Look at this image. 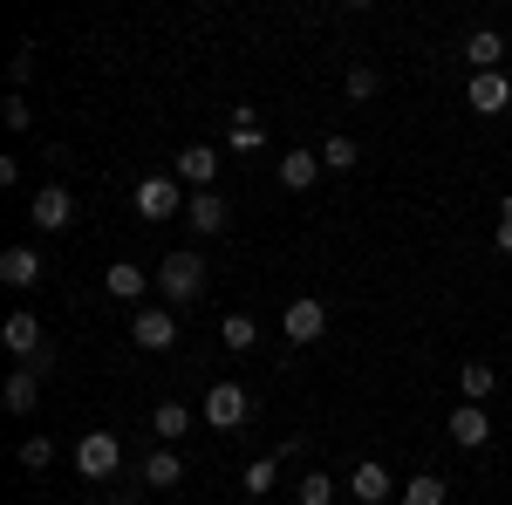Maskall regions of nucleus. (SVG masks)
I'll list each match as a JSON object with an SVG mask.
<instances>
[{"label": "nucleus", "instance_id": "5", "mask_svg": "<svg viewBox=\"0 0 512 505\" xmlns=\"http://www.w3.org/2000/svg\"><path fill=\"white\" fill-rule=\"evenodd\" d=\"M0 342L21 355L28 369H35V362H48V349H41V314H28V308H14L7 321H0Z\"/></svg>", "mask_w": 512, "mask_h": 505}, {"label": "nucleus", "instance_id": "2", "mask_svg": "<svg viewBox=\"0 0 512 505\" xmlns=\"http://www.w3.org/2000/svg\"><path fill=\"white\" fill-rule=\"evenodd\" d=\"M117 465H123V437H110V430H89V437H76V471L82 478H117Z\"/></svg>", "mask_w": 512, "mask_h": 505}, {"label": "nucleus", "instance_id": "3", "mask_svg": "<svg viewBox=\"0 0 512 505\" xmlns=\"http://www.w3.org/2000/svg\"><path fill=\"white\" fill-rule=\"evenodd\" d=\"M253 417V389L246 383H212L205 389V424L212 430H239Z\"/></svg>", "mask_w": 512, "mask_h": 505}, {"label": "nucleus", "instance_id": "7", "mask_svg": "<svg viewBox=\"0 0 512 505\" xmlns=\"http://www.w3.org/2000/svg\"><path fill=\"white\" fill-rule=\"evenodd\" d=\"M185 205H192V198H185L178 178H144V185H137V212H144V219H178Z\"/></svg>", "mask_w": 512, "mask_h": 505}, {"label": "nucleus", "instance_id": "31", "mask_svg": "<svg viewBox=\"0 0 512 505\" xmlns=\"http://www.w3.org/2000/svg\"><path fill=\"white\" fill-rule=\"evenodd\" d=\"M492 239H499V253H512V192L499 198V233H492Z\"/></svg>", "mask_w": 512, "mask_h": 505}, {"label": "nucleus", "instance_id": "6", "mask_svg": "<svg viewBox=\"0 0 512 505\" xmlns=\"http://www.w3.org/2000/svg\"><path fill=\"white\" fill-rule=\"evenodd\" d=\"M171 178L192 185V192H212V178H219V151H212V144H185V151L171 157Z\"/></svg>", "mask_w": 512, "mask_h": 505}, {"label": "nucleus", "instance_id": "22", "mask_svg": "<svg viewBox=\"0 0 512 505\" xmlns=\"http://www.w3.org/2000/svg\"><path fill=\"white\" fill-rule=\"evenodd\" d=\"M355 164H362V144L355 137H328L321 144V171H355Z\"/></svg>", "mask_w": 512, "mask_h": 505}, {"label": "nucleus", "instance_id": "16", "mask_svg": "<svg viewBox=\"0 0 512 505\" xmlns=\"http://www.w3.org/2000/svg\"><path fill=\"white\" fill-rule=\"evenodd\" d=\"M465 55H472V76H492V69L506 62V35H499V28H472Z\"/></svg>", "mask_w": 512, "mask_h": 505}, {"label": "nucleus", "instance_id": "19", "mask_svg": "<svg viewBox=\"0 0 512 505\" xmlns=\"http://www.w3.org/2000/svg\"><path fill=\"white\" fill-rule=\"evenodd\" d=\"M178 478H185L178 451H151V458H144V492H171Z\"/></svg>", "mask_w": 512, "mask_h": 505}, {"label": "nucleus", "instance_id": "13", "mask_svg": "<svg viewBox=\"0 0 512 505\" xmlns=\"http://www.w3.org/2000/svg\"><path fill=\"white\" fill-rule=\"evenodd\" d=\"M465 103H472L478 117H499V110L512 103V82L499 76V69H492V76H472V89H465Z\"/></svg>", "mask_w": 512, "mask_h": 505}, {"label": "nucleus", "instance_id": "28", "mask_svg": "<svg viewBox=\"0 0 512 505\" xmlns=\"http://www.w3.org/2000/svg\"><path fill=\"white\" fill-rule=\"evenodd\" d=\"M28 76H35V48L21 41V48H14V62H7V82H14V96L28 89Z\"/></svg>", "mask_w": 512, "mask_h": 505}, {"label": "nucleus", "instance_id": "30", "mask_svg": "<svg viewBox=\"0 0 512 505\" xmlns=\"http://www.w3.org/2000/svg\"><path fill=\"white\" fill-rule=\"evenodd\" d=\"M0 117H7V130H28V123H35V110H28V96H14V89H7Z\"/></svg>", "mask_w": 512, "mask_h": 505}, {"label": "nucleus", "instance_id": "27", "mask_svg": "<svg viewBox=\"0 0 512 505\" xmlns=\"http://www.w3.org/2000/svg\"><path fill=\"white\" fill-rule=\"evenodd\" d=\"M274 478H280V458H253L246 465V492H274Z\"/></svg>", "mask_w": 512, "mask_h": 505}, {"label": "nucleus", "instance_id": "32", "mask_svg": "<svg viewBox=\"0 0 512 505\" xmlns=\"http://www.w3.org/2000/svg\"><path fill=\"white\" fill-rule=\"evenodd\" d=\"M349 96H355V103L376 96V69H349Z\"/></svg>", "mask_w": 512, "mask_h": 505}, {"label": "nucleus", "instance_id": "15", "mask_svg": "<svg viewBox=\"0 0 512 505\" xmlns=\"http://www.w3.org/2000/svg\"><path fill=\"white\" fill-rule=\"evenodd\" d=\"M151 280H158V273H144L137 260H117V267L103 273V287H110L117 301H144V294H151Z\"/></svg>", "mask_w": 512, "mask_h": 505}, {"label": "nucleus", "instance_id": "33", "mask_svg": "<svg viewBox=\"0 0 512 505\" xmlns=\"http://www.w3.org/2000/svg\"><path fill=\"white\" fill-rule=\"evenodd\" d=\"M349 505H362V499H349Z\"/></svg>", "mask_w": 512, "mask_h": 505}, {"label": "nucleus", "instance_id": "20", "mask_svg": "<svg viewBox=\"0 0 512 505\" xmlns=\"http://www.w3.org/2000/svg\"><path fill=\"white\" fill-rule=\"evenodd\" d=\"M444 492H451V485H444L437 471H417V478L396 492V505H444Z\"/></svg>", "mask_w": 512, "mask_h": 505}, {"label": "nucleus", "instance_id": "29", "mask_svg": "<svg viewBox=\"0 0 512 505\" xmlns=\"http://www.w3.org/2000/svg\"><path fill=\"white\" fill-rule=\"evenodd\" d=\"M21 465H28V471H48V465H55V444H48V437H28V444H21Z\"/></svg>", "mask_w": 512, "mask_h": 505}, {"label": "nucleus", "instance_id": "12", "mask_svg": "<svg viewBox=\"0 0 512 505\" xmlns=\"http://www.w3.org/2000/svg\"><path fill=\"white\" fill-rule=\"evenodd\" d=\"M0 280L21 287V294L41 287V253H35V246H7V253H0Z\"/></svg>", "mask_w": 512, "mask_h": 505}, {"label": "nucleus", "instance_id": "21", "mask_svg": "<svg viewBox=\"0 0 512 505\" xmlns=\"http://www.w3.org/2000/svg\"><path fill=\"white\" fill-rule=\"evenodd\" d=\"M458 389H465V403H485V396L499 389V376H492V362H465V369H458Z\"/></svg>", "mask_w": 512, "mask_h": 505}, {"label": "nucleus", "instance_id": "8", "mask_svg": "<svg viewBox=\"0 0 512 505\" xmlns=\"http://www.w3.org/2000/svg\"><path fill=\"white\" fill-rule=\"evenodd\" d=\"M28 219H35L41 233H62V226L76 219V198H69V185H41V192L28 198Z\"/></svg>", "mask_w": 512, "mask_h": 505}, {"label": "nucleus", "instance_id": "14", "mask_svg": "<svg viewBox=\"0 0 512 505\" xmlns=\"http://www.w3.org/2000/svg\"><path fill=\"white\" fill-rule=\"evenodd\" d=\"M185 226H192V233H226V198L219 192H192V205H185Z\"/></svg>", "mask_w": 512, "mask_h": 505}, {"label": "nucleus", "instance_id": "25", "mask_svg": "<svg viewBox=\"0 0 512 505\" xmlns=\"http://www.w3.org/2000/svg\"><path fill=\"white\" fill-rule=\"evenodd\" d=\"M151 430H158V437H185V430H192V410H185V403H158V410H151Z\"/></svg>", "mask_w": 512, "mask_h": 505}, {"label": "nucleus", "instance_id": "10", "mask_svg": "<svg viewBox=\"0 0 512 505\" xmlns=\"http://www.w3.org/2000/svg\"><path fill=\"white\" fill-rule=\"evenodd\" d=\"M396 492H403V485H396L376 458H362V465L349 471V499H362V505H383V499H396Z\"/></svg>", "mask_w": 512, "mask_h": 505}, {"label": "nucleus", "instance_id": "9", "mask_svg": "<svg viewBox=\"0 0 512 505\" xmlns=\"http://www.w3.org/2000/svg\"><path fill=\"white\" fill-rule=\"evenodd\" d=\"M280 328H287V342H321V335H328V308L301 294V301H287V314H280Z\"/></svg>", "mask_w": 512, "mask_h": 505}, {"label": "nucleus", "instance_id": "17", "mask_svg": "<svg viewBox=\"0 0 512 505\" xmlns=\"http://www.w3.org/2000/svg\"><path fill=\"white\" fill-rule=\"evenodd\" d=\"M0 403H7L14 417H28V410L41 403V376H35V369H14V376H7V389H0Z\"/></svg>", "mask_w": 512, "mask_h": 505}, {"label": "nucleus", "instance_id": "4", "mask_svg": "<svg viewBox=\"0 0 512 505\" xmlns=\"http://www.w3.org/2000/svg\"><path fill=\"white\" fill-rule=\"evenodd\" d=\"M130 342L151 349V355H164L171 342H178V314H171V308H137V314H130Z\"/></svg>", "mask_w": 512, "mask_h": 505}, {"label": "nucleus", "instance_id": "24", "mask_svg": "<svg viewBox=\"0 0 512 505\" xmlns=\"http://www.w3.org/2000/svg\"><path fill=\"white\" fill-rule=\"evenodd\" d=\"M260 144H267V123L253 110H233V151H260Z\"/></svg>", "mask_w": 512, "mask_h": 505}, {"label": "nucleus", "instance_id": "26", "mask_svg": "<svg viewBox=\"0 0 512 505\" xmlns=\"http://www.w3.org/2000/svg\"><path fill=\"white\" fill-rule=\"evenodd\" d=\"M335 492H342V485H335L328 471H308V478H301V505H335Z\"/></svg>", "mask_w": 512, "mask_h": 505}, {"label": "nucleus", "instance_id": "11", "mask_svg": "<svg viewBox=\"0 0 512 505\" xmlns=\"http://www.w3.org/2000/svg\"><path fill=\"white\" fill-rule=\"evenodd\" d=\"M451 444H465V451H485V444H492L485 403H458V410H451Z\"/></svg>", "mask_w": 512, "mask_h": 505}, {"label": "nucleus", "instance_id": "23", "mask_svg": "<svg viewBox=\"0 0 512 505\" xmlns=\"http://www.w3.org/2000/svg\"><path fill=\"white\" fill-rule=\"evenodd\" d=\"M219 342H226V349H253V342H260V321H253V314H226V321H219Z\"/></svg>", "mask_w": 512, "mask_h": 505}, {"label": "nucleus", "instance_id": "1", "mask_svg": "<svg viewBox=\"0 0 512 505\" xmlns=\"http://www.w3.org/2000/svg\"><path fill=\"white\" fill-rule=\"evenodd\" d=\"M158 294L171 301V308L198 301V294H205V260H198V253H171V260L158 267Z\"/></svg>", "mask_w": 512, "mask_h": 505}, {"label": "nucleus", "instance_id": "18", "mask_svg": "<svg viewBox=\"0 0 512 505\" xmlns=\"http://www.w3.org/2000/svg\"><path fill=\"white\" fill-rule=\"evenodd\" d=\"M315 178H321V157L315 151H287V157H280V185H287V192H308Z\"/></svg>", "mask_w": 512, "mask_h": 505}]
</instances>
